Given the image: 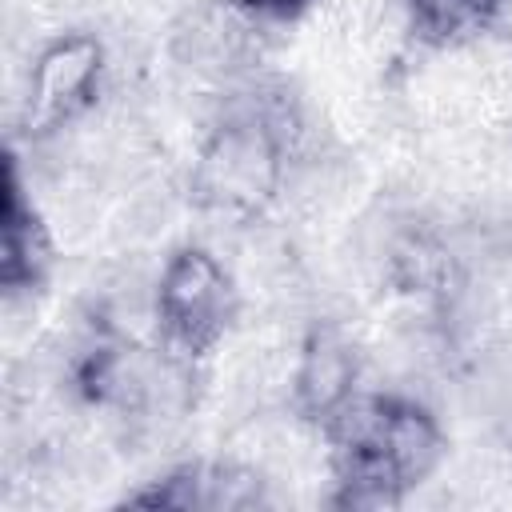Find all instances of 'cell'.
<instances>
[{
  "mask_svg": "<svg viewBox=\"0 0 512 512\" xmlns=\"http://www.w3.org/2000/svg\"><path fill=\"white\" fill-rule=\"evenodd\" d=\"M252 8H260V12H296L300 4H308V0H248Z\"/></svg>",
  "mask_w": 512,
  "mask_h": 512,
  "instance_id": "obj_8",
  "label": "cell"
},
{
  "mask_svg": "<svg viewBox=\"0 0 512 512\" xmlns=\"http://www.w3.org/2000/svg\"><path fill=\"white\" fill-rule=\"evenodd\" d=\"M140 504H172V508H244L256 500V488L248 476L224 472V468H184L168 476L156 492L136 496Z\"/></svg>",
  "mask_w": 512,
  "mask_h": 512,
  "instance_id": "obj_5",
  "label": "cell"
},
{
  "mask_svg": "<svg viewBox=\"0 0 512 512\" xmlns=\"http://www.w3.org/2000/svg\"><path fill=\"white\" fill-rule=\"evenodd\" d=\"M224 312H228V284L216 260L204 252H180L160 284V320L168 336L180 348L200 352L224 328Z\"/></svg>",
  "mask_w": 512,
  "mask_h": 512,
  "instance_id": "obj_2",
  "label": "cell"
},
{
  "mask_svg": "<svg viewBox=\"0 0 512 512\" xmlns=\"http://www.w3.org/2000/svg\"><path fill=\"white\" fill-rule=\"evenodd\" d=\"M436 460L432 420L404 400H356L336 416V476L344 500L388 504Z\"/></svg>",
  "mask_w": 512,
  "mask_h": 512,
  "instance_id": "obj_1",
  "label": "cell"
},
{
  "mask_svg": "<svg viewBox=\"0 0 512 512\" xmlns=\"http://www.w3.org/2000/svg\"><path fill=\"white\" fill-rule=\"evenodd\" d=\"M96 68H100V48L84 36L48 48L32 72V120L36 124L68 120L88 100Z\"/></svg>",
  "mask_w": 512,
  "mask_h": 512,
  "instance_id": "obj_3",
  "label": "cell"
},
{
  "mask_svg": "<svg viewBox=\"0 0 512 512\" xmlns=\"http://www.w3.org/2000/svg\"><path fill=\"white\" fill-rule=\"evenodd\" d=\"M40 264V228L32 220V208H24L16 176L8 168V196H4V280L20 284L32 280Z\"/></svg>",
  "mask_w": 512,
  "mask_h": 512,
  "instance_id": "obj_6",
  "label": "cell"
},
{
  "mask_svg": "<svg viewBox=\"0 0 512 512\" xmlns=\"http://www.w3.org/2000/svg\"><path fill=\"white\" fill-rule=\"evenodd\" d=\"M416 28L432 40H460L480 32L492 16L500 0H404Z\"/></svg>",
  "mask_w": 512,
  "mask_h": 512,
  "instance_id": "obj_7",
  "label": "cell"
},
{
  "mask_svg": "<svg viewBox=\"0 0 512 512\" xmlns=\"http://www.w3.org/2000/svg\"><path fill=\"white\" fill-rule=\"evenodd\" d=\"M272 180V148L260 132H224L204 160V184L224 204H252Z\"/></svg>",
  "mask_w": 512,
  "mask_h": 512,
  "instance_id": "obj_4",
  "label": "cell"
}]
</instances>
